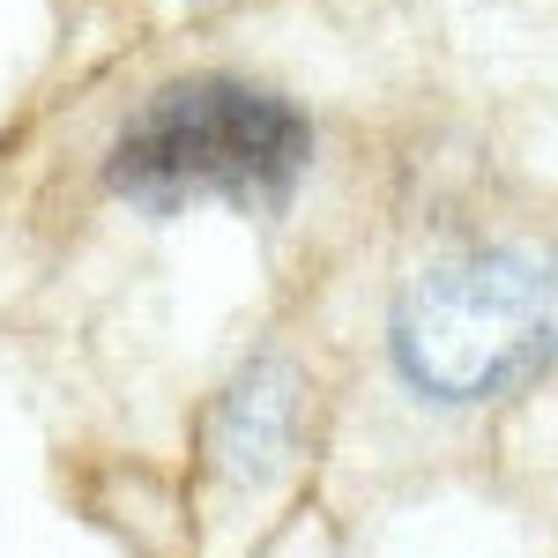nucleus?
<instances>
[{
    "label": "nucleus",
    "instance_id": "2",
    "mask_svg": "<svg viewBox=\"0 0 558 558\" xmlns=\"http://www.w3.org/2000/svg\"><path fill=\"white\" fill-rule=\"evenodd\" d=\"M395 373L432 402H492L558 365V260L476 246L432 260L395 299Z\"/></svg>",
    "mask_w": 558,
    "mask_h": 558
},
{
    "label": "nucleus",
    "instance_id": "1",
    "mask_svg": "<svg viewBox=\"0 0 558 558\" xmlns=\"http://www.w3.org/2000/svg\"><path fill=\"white\" fill-rule=\"evenodd\" d=\"M305 157H313V128L291 97L239 75H186L149 89L128 112L105 179L142 209H186V202L276 209L299 186Z\"/></svg>",
    "mask_w": 558,
    "mask_h": 558
},
{
    "label": "nucleus",
    "instance_id": "3",
    "mask_svg": "<svg viewBox=\"0 0 558 558\" xmlns=\"http://www.w3.org/2000/svg\"><path fill=\"white\" fill-rule=\"evenodd\" d=\"M291 425H299V373L283 357H254L231 395L216 402L209 425V476L231 492H260L291 462Z\"/></svg>",
    "mask_w": 558,
    "mask_h": 558
}]
</instances>
